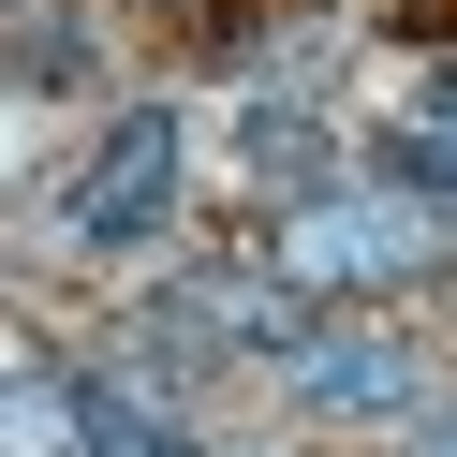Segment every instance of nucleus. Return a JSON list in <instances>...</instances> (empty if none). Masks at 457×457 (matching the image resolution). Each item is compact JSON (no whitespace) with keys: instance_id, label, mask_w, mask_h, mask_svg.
Listing matches in <instances>:
<instances>
[{"instance_id":"obj_5","label":"nucleus","mask_w":457,"mask_h":457,"mask_svg":"<svg viewBox=\"0 0 457 457\" xmlns=\"http://www.w3.org/2000/svg\"><path fill=\"white\" fill-rule=\"evenodd\" d=\"M384 192H428V207H457V119L384 133Z\"/></svg>"},{"instance_id":"obj_3","label":"nucleus","mask_w":457,"mask_h":457,"mask_svg":"<svg viewBox=\"0 0 457 457\" xmlns=\"http://www.w3.org/2000/svg\"><path fill=\"white\" fill-rule=\"evenodd\" d=\"M413 339H310L295 354V398L310 413H413Z\"/></svg>"},{"instance_id":"obj_1","label":"nucleus","mask_w":457,"mask_h":457,"mask_svg":"<svg viewBox=\"0 0 457 457\" xmlns=\"http://www.w3.org/2000/svg\"><path fill=\"white\" fill-rule=\"evenodd\" d=\"M266 266L295 280L310 310H325V295H384V280L457 266V221L428 207V192H295V207H280V251H266Z\"/></svg>"},{"instance_id":"obj_4","label":"nucleus","mask_w":457,"mask_h":457,"mask_svg":"<svg viewBox=\"0 0 457 457\" xmlns=\"http://www.w3.org/2000/svg\"><path fill=\"white\" fill-rule=\"evenodd\" d=\"M74 398H89V457H192V428L148 413L133 384H74Z\"/></svg>"},{"instance_id":"obj_6","label":"nucleus","mask_w":457,"mask_h":457,"mask_svg":"<svg viewBox=\"0 0 457 457\" xmlns=\"http://www.w3.org/2000/svg\"><path fill=\"white\" fill-rule=\"evenodd\" d=\"M310 162H325V133H310L295 104H251V178H280V192H295Z\"/></svg>"},{"instance_id":"obj_8","label":"nucleus","mask_w":457,"mask_h":457,"mask_svg":"<svg viewBox=\"0 0 457 457\" xmlns=\"http://www.w3.org/2000/svg\"><path fill=\"white\" fill-rule=\"evenodd\" d=\"M428 119H457V60H443V74H428Z\"/></svg>"},{"instance_id":"obj_2","label":"nucleus","mask_w":457,"mask_h":457,"mask_svg":"<svg viewBox=\"0 0 457 457\" xmlns=\"http://www.w3.org/2000/svg\"><path fill=\"white\" fill-rule=\"evenodd\" d=\"M60 221H74V251H148L162 221H178V104H133V119L74 162Z\"/></svg>"},{"instance_id":"obj_7","label":"nucleus","mask_w":457,"mask_h":457,"mask_svg":"<svg viewBox=\"0 0 457 457\" xmlns=\"http://www.w3.org/2000/svg\"><path fill=\"white\" fill-rule=\"evenodd\" d=\"M413 457H457V413H428V428H413Z\"/></svg>"}]
</instances>
